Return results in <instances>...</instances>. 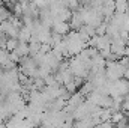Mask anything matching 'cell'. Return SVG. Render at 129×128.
<instances>
[{
	"mask_svg": "<svg viewBox=\"0 0 129 128\" xmlns=\"http://www.w3.org/2000/svg\"><path fill=\"white\" fill-rule=\"evenodd\" d=\"M63 42L66 44V50H68V54L69 57L72 56H77L80 53H83L86 48H87V41L83 38V35L80 32H69L66 36H63Z\"/></svg>",
	"mask_w": 129,
	"mask_h": 128,
	"instance_id": "1",
	"label": "cell"
},
{
	"mask_svg": "<svg viewBox=\"0 0 129 128\" xmlns=\"http://www.w3.org/2000/svg\"><path fill=\"white\" fill-rule=\"evenodd\" d=\"M108 91H110V96L113 99L123 101L126 98V95L129 94V80L122 78V80H117V81H110Z\"/></svg>",
	"mask_w": 129,
	"mask_h": 128,
	"instance_id": "2",
	"label": "cell"
},
{
	"mask_svg": "<svg viewBox=\"0 0 129 128\" xmlns=\"http://www.w3.org/2000/svg\"><path fill=\"white\" fill-rule=\"evenodd\" d=\"M126 74V68L120 60H113V62H107L105 66V75L110 81H117L125 78Z\"/></svg>",
	"mask_w": 129,
	"mask_h": 128,
	"instance_id": "3",
	"label": "cell"
},
{
	"mask_svg": "<svg viewBox=\"0 0 129 128\" xmlns=\"http://www.w3.org/2000/svg\"><path fill=\"white\" fill-rule=\"evenodd\" d=\"M18 68H20L21 74H24V75H27L30 78H36L38 74H39V65L32 56H27V57L21 59L18 62Z\"/></svg>",
	"mask_w": 129,
	"mask_h": 128,
	"instance_id": "4",
	"label": "cell"
},
{
	"mask_svg": "<svg viewBox=\"0 0 129 128\" xmlns=\"http://www.w3.org/2000/svg\"><path fill=\"white\" fill-rule=\"evenodd\" d=\"M51 30L60 36H66L68 33L71 32V24L69 23H64V21H59V23H54Z\"/></svg>",
	"mask_w": 129,
	"mask_h": 128,
	"instance_id": "5",
	"label": "cell"
}]
</instances>
